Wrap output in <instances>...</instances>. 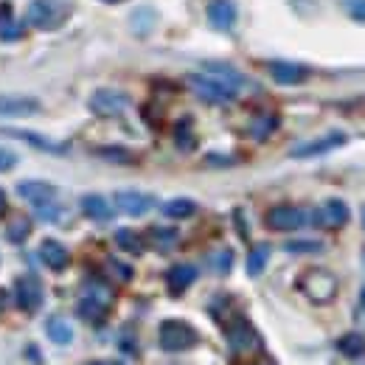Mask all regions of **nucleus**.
<instances>
[{"instance_id": "nucleus-26", "label": "nucleus", "mask_w": 365, "mask_h": 365, "mask_svg": "<svg viewBox=\"0 0 365 365\" xmlns=\"http://www.w3.org/2000/svg\"><path fill=\"white\" fill-rule=\"evenodd\" d=\"M175 143L180 146L182 152H191V149L197 146V138H194V124H191V118H180V121L175 124Z\"/></svg>"}, {"instance_id": "nucleus-29", "label": "nucleus", "mask_w": 365, "mask_h": 365, "mask_svg": "<svg viewBox=\"0 0 365 365\" xmlns=\"http://www.w3.org/2000/svg\"><path fill=\"white\" fill-rule=\"evenodd\" d=\"M149 236H152V242H155L160 250H169V247L178 242V230L175 228H152Z\"/></svg>"}, {"instance_id": "nucleus-21", "label": "nucleus", "mask_w": 365, "mask_h": 365, "mask_svg": "<svg viewBox=\"0 0 365 365\" xmlns=\"http://www.w3.org/2000/svg\"><path fill=\"white\" fill-rule=\"evenodd\" d=\"M46 334L48 340L56 343V346H71L73 343V326L62 315H53V318L46 320Z\"/></svg>"}, {"instance_id": "nucleus-37", "label": "nucleus", "mask_w": 365, "mask_h": 365, "mask_svg": "<svg viewBox=\"0 0 365 365\" xmlns=\"http://www.w3.org/2000/svg\"><path fill=\"white\" fill-rule=\"evenodd\" d=\"M104 3H121V0H104Z\"/></svg>"}, {"instance_id": "nucleus-38", "label": "nucleus", "mask_w": 365, "mask_h": 365, "mask_svg": "<svg viewBox=\"0 0 365 365\" xmlns=\"http://www.w3.org/2000/svg\"><path fill=\"white\" fill-rule=\"evenodd\" d=\"M107 365H124V363H107Z\"/></svg>"}, {"instance_id": "nucleus-12", "label": "nucleus", "mask_w": 365, "mask_h": 365, "mask_svg": "<svg viewBox=\"0 0 365 365\" xmlns=\"http://www.w3.org/2000/svg\"><path fill=\"white\" fill-rule=\"evenodd\" d=\"M115 208L127 217H143L155 208V197L135 188H124V191H115Z\"/></svg>"}, {"instance_id": "nucleus-34", "label": "nucleus", "mask_w": 365, "mask_h": 365, "mask_svg": "<svg viewBox=\"0 0 365 365\" xmlns=\"http://www.w3.org/2000/svg\"><path fill=\"white\" fill-rule=\"evenodd\" d=\"M110 267H113V270H115V273L121 275V278H124V281H130V278H133V270H130V267H127V264H121V262H115V259H110Z\"/></svg>"}, {"instance_id": "nucleus-11", "label": "nucleus", "mask_w": 365, "mask_h": 365, "mask_svg": "<svg viewBox=\"0 0 365 365\" xmlns=\"http://www.w3.org/2000/svg\"><path fill=\"white\" fill-rule=\"evenodd\" d=\"M312 220H315V225H320V228L337 230V228H343V225L351 220V211H349V205H346L343 200L331 197V200H326L318 211L312 214Z\"/></svg>"}, {"instance_id": "nucleus-36", "label": "nucleus", "mask_w": 365, "mask_h": 365, "mask_svg": "<svg viewBox=\"0 0 365 365\" xmlns=\"http://www.w3.org/2000/svg\"><path fill=\"white\" fill-rule=\"evenodd\" d=\"M360 304H363V309H365V287H363V292H360Z\"/></svg>"}, {"instance_id": "nucleus-5", "label": "nucleus", "mask_w": 365, "mask_h": 365, "mask_svg": "<svg viewBox=\"0 0 365 365\" xmlns=\"http://www.w3.org/2000/svg\"><path fill=\"white\" fill-rule=\"evenodd\" d=\"M88 107H91L93 115H98V118H118V115L127 113L130 96L115 91V88H98V91L91 93Z\"/></svg>"}, {"instance_id": "nucleus-40", "label": "nucleus", "mask_w": 365, "mask_h": 365, "mask_svg": "<svg viewBox=\"0 0 365 365\" xmlns=\"http://www.w3.org/2000/svg\"><path fill=\"white\" fill-rule=\"evenodd\" d=\"M363 225H365V211H363Z\"/></svg>"}, {"instance_id": "nucleus-18", "label": "nucleus", "mask_w": 365, "mask_h": 365, "mask_svg": "<svg viewBox=\"0 0 365 365\" xmlns=\"http://www.w3.org/2000/svg\"><path fill=\"white\" fill-rule=\"evenodd\" d=\"M107 309H110V295L101 298V292H93V289L79 301V307H76L79 318L88 320V323H98V320L107 315Z\"/></svg>"}, {"instance_id": "nucleus-4", "label": "nucleus", "mask_w": 365, "mask_h": 365, "mask_svg": "<svg viewBox=\"0 0 365 365\" xmlns=\"http://www.w3.org/2000/svg\"><path fill=\"white\" fill-rule=\"evenodd\" d=\"M298 287H301V292L312 304H329L337 295V278L329 273V270H323V267H309L307 273L301 275Z\"/></svg>"}, {"instance_id": "nucleus-33", "label": "nucleus", "mask_w": 365, "mask_h": 365, "mask_svg": "<svg viewBox=\"0 0 365 365\" xmlns=\"http://www.w3.org/2000/svg\"><path fill=\"white\" fill-rule=\"evenodd\" d=\"M346 11L351 20L365 23V0H346Z\"/></svg>"}, {"instance_id": "nucleus-10", "label": "nucleus", "mask_w": 365, "mask_h": 365, "mask_svg": "<svg viewBox=\"0 0 365 365\" xmlns=\"http://www.w3.org/2000/svg\"><path fill=\"white\" fill-rule=\"evenodd\" d=\"M17 194L29 205H34V211L56 202V185H51L46 180H20L17 182Z\"/></svg>"}, {"instance_id": "nucleus-24", "label": "nucleus", "mask_w": 365, "mask_h": 365, "mask_svg": "<svg viewBox=\"0 0 365 365\" xmlns=\"http://www.w3.org/2000/svg\"><path fill=\"white\" fill-rule=\"evenodd\" d=\"M267 262H270V245H256V247L247 253V262H245L247 275H250V278L262 275L264 267H267Z\"/></svg>"}, {"instance_id": "nucleus-7", "label": "nucleus", "mask_w": 365, "mask_h": 365, "mask_svg": "<svg viewBox=\"0 0 365 365\" xmlns=\"http://www.w3.org/2000/svg\"><path fill=\"white\" fill-rule=\"evenodd\" d=\"M309 222V214L298 205H275L264 214V225L275 233H292V230H301Z\"/></svg>"}, {"instance_id": "nucleus-1", "label": "nucleus", "mask_w": 365, "mask_h": 365, "mask_svg": "<svg viewBox=\"0 0 365 365\" xmlns=\"http://www.w3.org/2000/svg\"><path fill=\"white\" fill-rule=\"evenodd\" d=\"M197 343H200V334H197V329H194L188 320L169 318L158 326V346H160L166 354L191 351Z\"/></svg>"}, {"instance_id": "nucleus-31", "label": "nucleus", "mask_w": 365, "mask_h": 365, "mask_svg": "<svg viewBox=\"0 0 365 365\" xmlns=\"http://www.w3.org/2000/svg\"><path fill=\"white\" fill-rule=\"evenodd\" d=\"M278 127V118H259V121H253V127H250V135L256 138V140H264V138L273 135V130Z\"/></svg>"}, {"instance_id": "nucleus-3", "label": "nucleus", "mask_w": 365, "mask_h": 365, "mask_svg": "<svg viewBox=\"0 0 365 365\" xmlns=\"http://www.w3.org/2000/svg\"><path fill=\"white\" fill-rule=\"evenodd\" d=\"M188 88L208 104H228L239 96L236 82H230L225 76H217V73H208V71L205 73H191L188 76Z\"/></svg>"}, {"instance_id": "nucleus-23", "label": "nucleus", "mask_w": 365, "mask_h": 365, "mask_svg": "<svg viewBox=\"0 0 365 365\" xmlns=\"http://www.w3.org/2000/svg\"><path fill=\"white\" fill-rule=\"evenodd\" d=\"M163 214H166L169 220H188V217L197 214V202L188 200V197H175V200L163 202Z\"/></svg>"}, {"instance_id": "nucleus-19", "label": "nucleus", "mask_w": 365, "mask_h": 365, "mask_svg": "<svg viewBox=\"0 0 365 365\" xmlns=\"http://www.w3.org/2000/svg\"><path fill=\"white\" fill-rule=\"evenodd\" d=\"M79 205H82V214L93 220V222H110L115 214H113V205H110V200H104L101 194H85L82 200H79Z\"/></svg>"}, {"instance_id": "nucleus-28", "label": "nucleus", "mask_w": 365, "mask_h": 365, "mask_svg": "<svg viewBox=\"0 0 365 365\" xmlns=\"http://www.w3.org/2000/svg\"><path fill=\"white\" fill-rule=\"evenodd\" d=\"M31 233V222L29 220H14L11 225H9V230H6V236H9V242H14V245H23L26 242V236Z\"/></svg>"}, {"instance_id": "nucleus-39", "label": "nucleus", "mask_w": 365, "mask_h": 365, "mask_svg": "<svg viewBox=\"0 0 365 365\" xmlns=\"http://www.w3.org/2000/svg\"><path fill=\"white\" fill-rule=\"evenodd\" d=\"M85 365H101V363H85Z\"/></svg>"}, {"instance_id": "nucleus-27", "label": "nucleus", "mask_w": 365, "mask_h": 365, "mask_svg": "<svg viewBox=\"0 0 365 365\" xmlns=\"http://www.w3.org/2000/svg\"><path fill=\"white\" fill-rule=\"evenodd\" d=\"M96 155L104 160H113V163H133L135 160L133 152H127L124 146H101V149H96Z\"/></svg>"}, {"instance_id": "nucleus-2", "label": "nucleus", "mask_w": 365, "mask_h": 365, "mask_svg": "<svg viewBox=\"0 0 365 365\" xmlns=\"http://www.w3.org/2000/svg\"><path fill=\"white\" fill-rule=\"evenodd\" d=\"M71 17L68 0H31L26 6V23L34 31H53Z\"/></svg>"}, {"instance_id": "nucleus-35", "label": "nucleus", "mask_w": 365, "mask_h": 365, "mask_svg": "<svg viewBox=\"0 0 365 365\" xmlns=\"http://www.w3.org/2000/svg\"><path fill=\"white\" fill-rule=\"evenodd\" d=\"M6 211H9V200H6V191L0 188V217H6Z\"/></svg>"}, {"instance_id": "nucleus-14", "label": "nucleus", "mask_w": 365, "mask_h": 365, "mask_svg": "<svg viewBox=\"0 0 365 365\" xmlns=\"http://www.w3.org/2000/svg\"><path fill=\"white\" fill-rule=\"evenodd\" d=\"M37 256H40V262L46 264L48 270H53V273H62V270L71 267V250L59 239H43Z\"/></svg>"}, {"instance_id": "nucleus-41", "label": "nucleus", "mask_w": 365, "mask_h": 365, "mask_svg": "<svg viewBox=\"0 0 365 365\" xmlns=\"http://www.w3.org/2000/svg\"><path fill=\"white\" fill-rule=\"evenodd\" d=\"M363 259H365V250H363Z\"/></svg>"}, {"instance_id": "nucleus-9", "label": "nucleus", "mask_w": 365, "mask_h": 365, "mask_svg": "<svg viewBox=\"0 0 365 365\" xmlns=\"http://www.w3.org/2000/svg\"><path fill=\"white\" fill-rule=\"evenodd\" d=\"M346 143V135L343 133H326V135L315 138V140H307V143H298V146H292V152H289V158H295V160H307V158H320V155H329L331 149H340Z\"/></svg>"}, {"instance_id": "nucleus-17", "label": "nucleus", "mask_w": 365, "mask_h": 365, "mask_svg": "<svg viewBox=\"0 0 365 365\" xmlns=\"http://www.w3.org/2000/svg\"><path fill=\"white\" fill-rule=\"evenodd\" d=\"M0 133L9 138H17V140H23V143H29V146H34V149H40V152H51V155H65V152H68V143L48 140V138L40 135V133H29V130H0Z\"/></svg>"}, {"instance_id": "nucleus-6", "label": "nucleus", "mask_w": 365, "mask_h": 365, "mask_svg": "<svg viewBox=\"0 0 365 365\" xmlns=\"http://www.w3.org/2000/svg\"><path fill=\"white\" fill-rule=\"evenodd\" d=\"M14 304H17L23 312H29V315L40 312L43 304H46V289H43L40 278H34V275H20V278H14Z\"/></svg>"}, {"instance_id": "nucleus-16", "label": "nucleus", "mask_w": 365, "mask_h": 365, "mask_svg": "<svg viewBox=\"0 0 365 365\" xmlns=\"http://www.w3.org/2000/svg\"><path fill=\"white\" fill-rule=\"evenodd\" d=\"M239 11H236V3L233 0H211L208 3V23L211 29L217 31H230L233 23H236Z\"/></svg>"}, {"instance_id": "nucleus-22", "label": "nucleus", "mask_w": 365, "mask_h": 365, "mask_svg": "<svg viewBox=\"0 0 365 365\" xmlns=\"http://www.w3.org/2000/svg\"><path fill=\"white\" fill-rule=\"evenodd\" d=\"M337 351L349 360H360L365 357V334L363 331H346L340 340H337Z\"/></svg>"}, {"instance_id": "nucleus-15", "label": "nucleus", "mask_w": 365, "mask_h": 365, "mask_svg": "<svg viewBox=\"0 0 365 365\" xmlns=\"http://www.w3.org/2000/svg\"><path fill=\"white\" fill-rule=\"evenodd\" d=\"M267 71L278 85H304L309 79V68L298 65V62H284V59H273L267 62Z\"/></svg>"}, {"instance_id": "nucleus-20", "label": "nucleus", "mask_w": 365, "mask_h": 365, "mask_svg": "<svg viewBox=\"0 0 365 365\" xmlns=\"http://www.w3.org/2000/svg\"><path fill=\"white\" fill-rule=\"evenodd\" d=\"M194 281H197V267L194 264H175L166 273V287H169L172 295H182Z\"/></svg>"}, {"instance_id": "nucleus-8", "label": "nucleus", "mask_w": 365, "mask_h": 365, "mask_svg": "<svg viewBox=\"0 0 365 365\" xmlns=\"http://www.w3.org/2000/svg\"><path fill=\"white\" fill-rule=\"evenodd\" d=\"M43 110L40 98L26 93H0V118H31Z\"/></svg>"}, {"instance_id": "nucleus-32", "label": "nucleus", "mask_w": 365, "mask_h": 365, "mask_svg": "<svg viewBox=\"0 0 365 365\" xmlns=\"http://www.w3.org/2000/svg\"><path fill=\"white\" fill-rule=\"evenodd\" d=\"M20 163V158L11 152V149H6V146H0V175L3 172H11L14 166Z\"/></svg>"}, {"instance_id": "nucleus-13", "label": "nucleus", "mask_w": 365, "mask_h": 365, "mask_svg": "<svg viewBox=\"0 0 365 365\" xmlns=\"http://www.w3.org/2000/svg\"><path fill=\"white\" fill-rule=\"evenodd\" d=\"M225 337H228V346L233 351H250L259 346V334L256 329L247 323L245 318H233L225 326Z\"/></svg>"}, {"instance_id": "nucleus-30", "label": "nucleus", "mask_w": 365, "mask_h": 365, "mask_svg": "<svg viewBox=\"0 0 365 365\" xmlns=\"http://www.w3.org/2000/svg\"><path fill=\"white\" fill-rule=\"evenodd\" d=\"M284 250H287V253H320L323 245H320V242H312V239H292V242L284 245Z\"/></svg>"}, {"instance_id": "nucleus-25", "label": "nucleus", "mask_w": 365, "mask_h": 365, "mask_svg": "<svg viewBox=\"0 0 365 365\" xmlns=\"http://www.w3.org/2000/svg\"><path fill=\"white\" fill-rule=\"evenodd\" d=\"M115 245H118L124 253H130V256H140V253H143V239L130 228L115 230Z\"/></svg>"}]
</instances>
